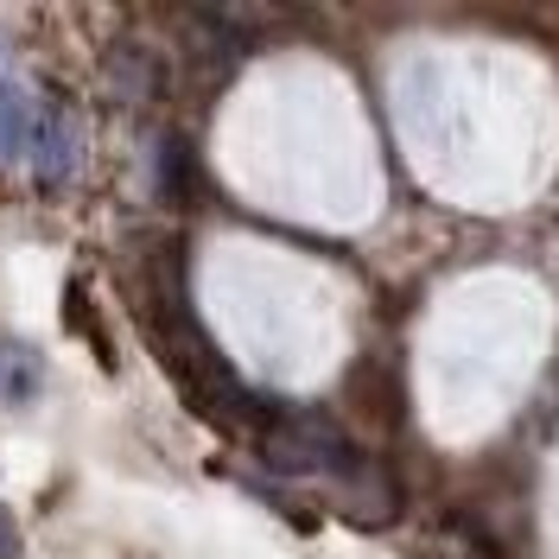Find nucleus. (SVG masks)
<instances>
[{"label": "nucleus", "instance_id": "f257e3e1", "mask_svg": "<svg viewBox=\"0 0 559 559\" xmlns=\"http://www.w3.org/2000/svg\"><path fill=\"white\" fill-rule=\"evenodd\" d=\"M261 457L286 471V477H306L324 489V502L356 527H388L401 515V484L388 477V464L362 457L331 419L318 414H280L261 426Z\"/></svg>", "mask_w": 559, "mask_h": 559}, {"label": "nucleus", "instance_id": "f03ea898", "mask_svg": "<svg viewBox=\"0 0 559 559\" xmlns=\"http://www.w3.org/2000/svg\"><path fill=\"white\" fill-rule=\"evenodd\" d=\"M26 159H33V173L45 178V185L76 178V166H83V121H76L70 108H45V115L33 121V146H26Z\"/></svg>", "mask_w": 559, "mask_h": 559}, {"label": "nucleus", "instance_id": "7ed1b4c3", "mask_svg": "<svg viewBox=\"0 0 559 559\" xmlns=\"http://www.w3.org/2000/svg\"><path fill=\"white\" fill-rule=\"evenodd\" d=\"M45 388V356L20 337H0V407H26Z\"/></svg>", "mask_w": 559, "mask_h": 559}, {"label": "nucleus", "instance_id": "20e7f679", "mask_svg": "<svg viewBox=\"0 0 559 559\" xmlns=\"http://www.w3.org/2000/svg\"><path fill=\"white\" fill-rule=\"evenodd\" d=\"M33 96L13 83V76H0V166L7 159H20L26 146H33Z\"/></svg>", "mask_w": 559, "mask_h": 559}, {"label": "nucleus", "instance_id": "39448f33", "mask_svg": "<svg viewBox=\"0 0 559 559\" xmlns=\"http://www.w3.org/2000/svg\"><path fill=\"white\" fill-rule=\"evenodd\" d=\"M0 559H20V527H13V515H0Z\"/></svg>", "mask_w": 559, "mask_h": 559}]
</instances>
